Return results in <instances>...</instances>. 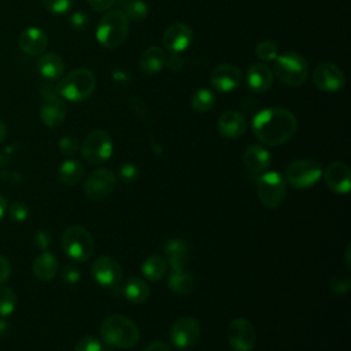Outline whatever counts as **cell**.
Returning <instances> with one entry per match:
<instances>
[{
  "mask_svg": "<svg viewBox=\"0 0 351 351\" xmlns=\"http://www.w3.org/2000/svg\"><path fill=\"white\" fill-rule=\"evenodd\" d=\"M298 130L296 117L287 108L269 107L252 118L254 136L266 145H281Z\"/></svg>",
  "mask_w": 351,
  "mask_h": 351,
  "instance_id": "cell-1",
  "label": "cell"
},
{
  "mask_svg": "<svg viewBox=\"0 0 351 351\" xmlns=\"http://www.w3.org/2000/svg\"><path fill=\"white\" fill-rule=\"evenodd\" d=\"M101 339L118 348H132L140 340V330L137 325L125 315L112 314L108 315L100 325Z\"/></svg>",
  "mask_w": 351,
  "mask_h": 351,
  "instance_id": "cell-2",
  "label": "cell"
},
{
  "mask_svg": "<svg viewBox=\"0 0 351 351\" xmlns=\"http://www.w3.org/2000/svg\"><path fill=\"white\" fill-rule=\"evenodd\" d=\"M130 21L121 10L108 11L101 16L96 27V38L104 48L114 49L125 43L129 34Z\"/></svg>",
  "mask_w": 351,
  "mask_h": 351,
  "instance_id": "cell-3",
  "label": "cell"
},
{
  "mask_svg": "<svg viewBox=\"0 0 351 351\" xmlns=\"http://www.w3.org/2000/svg\"><path fill=\"white\" fill-rule=\"evenodd\" d=\"M96 88V77L88 69H75L66 74L56 86L59 95L69 101H84L92 96Z\"/></svg>",
  "mask_w": 351,
  "mask_h": 351,
  "instance_id": "cell-4",
  "label": "cell"
},
{
  "mask_svg": "<svg viewBox=\"0 0 351 351\" xmlns=\"http://www.w3.org/2000/svg\"><path fill=\"white\" fill-rule=\"evenodd\" d=\"M273 74L285 85L296 88L304 84L308 74L307 60L298 52H284L274 59Z\"/></svg>",
  "mask_w": 351,
  "mask_h": 351,
  "instance_id": "cell-5",
  "label": "cell"
},
{
  "mask_svg": "<svg viewBox=\"0 0 351 351\" xmlns=\"http://www.w3.org/2000/svg\"><path fill=\"white\" fill-rule=\"evenodd\" d=\"M62 247L70 259L75 262H85L95 251V241L85 228L73 225L63 232Z\"/></svg>",
  "mask_w": 351,
  "mask_h": 351,
  "instance_id": "cell-6",
  "label": "cell"
},
{
  "mask_svg": "<svg viewBox=\"0 0 351 351\" xmlns=\"http://www.w3.org/2000/svg\"><path fill=\"white\" fill-rule=\"evenodd\" d=\"M322 176V165L315 159H298L288 165L285 178L296 189L313 186Z\"/></svg>",
  "mask_w": 351,
  "mask_h": 351,
  "instance_id": "cell-7",
  "label": "cell"
},
{
  "mask_svg": "<svg viewBox=\"0 0 351 351\" xmlns=\"http://www.w3.org/2000/svg\"><path fill=\"white\" fill-rule=\"evenodd\" d=\"M80 149L88 163L99 165L112 155V138L106 130L95 129L86 134Z\"/></svg>",
  "mask_w": 351,
  "mask_h": 351,
  "instance_id": "cell-8",
  "label": "cell"
},
{
  "mask_svg": "<svg viewBox=\"0 0 351 351\" xmlns=\"http://www.w3.org/2000/svg\"><path fill=\"white\" fill-rule=\"evenodd\" d=\"M41 106H40V118L44 125L48 128L59 126L66 118V106L59 95L58 89L52 85H43L40 89Z\"/></svg>",
  "mask_w": 351,
  "mask_h": 351,
  "instance_id": "cell-9",
  "label": "cell"
},
{
  "mask_svg": "<svg viewBox=\"0 0 351 351\" xmlns=\"http://www.w3.org/2000/svg\"><path fill=\"white\" fill-rule=\"evenodd\" d=\"M256 189L261 203L267 208L278 207L287 195L284 177L277 171L263 173L258 178Z\"/></svg>",
  "mask_w": 351,
  "mask_h": 351,
  "instance_id": "cell-10",
  "label": "cell"
},
{
  "mask_svg": "<svg viewBox=\"0 0 351 351\" xmlns=\"http://www.w3.org/2000/svg\"><path fill=\"white\" fill-rule=\"evenodd\" d=\"M90 273L93 280L99 285L110 291H118L119 288H122V269L119 263L111 256H99L92 263Z\"/></svg>",
  "mask_w": 351,
  "mask_h": 351,
  "instance_id": "cell-11",
  "label": "cell"
},
{
  "mask_svg": "<svg viewBox=\"0 0 351 351\" xmlns=\"http://www.w3.org/2000/svg\"><path fill=\"white\" fill-rule=\"evenodd\" d=\"M228 341L234 351H251L255 346L256 332L247 318H234L228 325Z\"/></svg>",
  "mask_w": 351,
  "mask_h": 351,
  "instance_id": "cell-12",
  "label": "cell"
},
{
  "mask_svg": "<svg viewBox=\"0 0 351 351\" xmlns=\"http://www.w3.org/2000/svg\"><path fill=\"white\" fill-rule=\"evenodd\" d=\"M117 178L110 169L93 170L84 184L85 195L95 202L106 199L114 189Z\"/></svg>",
  "mask_w": 351,
  "mask_h": 351,
  "instance_id": "cell-13",
  "label": "cell"
},
{
  "mask_svg": "<svg viewBox=\"0 0 351 351\" xmlns=\"http://www.w3.org/2000/svg\"><path fill=\"white\" fill-rule=\"evenodd\" d=\"M314 85L322 92H337L344 86V73L332 62L319 63L313 73Z\"/></svg>",
  "mask_w": 351,
  "mask_h": 351,
  "instance_id": "cell-14",
  "label": "cell"
},
{
  "mask_svg": "<svg viewBox=\"0 0 351 351\" xmlns=\"http://www.w3.org/2000/svg\"><path fill=\"white\" fill-rule=\"evenodd\" d=\"M200 337V325L195 318H180L170 329V339L178 348H189L197 343Z\"/></svg>",
  "mask_w": 351,
  "mask_h": 351,
  "instance_id": "cell-15",
  "label": "cell"
},
{
  "mask_svg": "<svg viewBox=\"0 0 351 351\" xmlns=\"http://www.w3.org/2000/svg\"><path fill=\"white\" fill-rule=\"evenodd\" d=\"M193 40L192 29L185 23H173L170 25L162 37L163 47L170 53H180L185 51Z\"/></svg>",
  "mask_w": 351,
  "mask_h": 351,
  "instance_id": "cell-16",
  "label": "cell"
},
{
  "mask_svg": "<svg viewBox=\"0 0 351 351\" xmlns=\"http://www.w3.org/2000/svg\"><path fill=\"white\" fill-rule=\"evenodd\" d=\"M210 84L215 90L230 92L241 84V71L229 63L218 64L210 74Z\"/></svg>",
  "mask_w": 351,
  "mask_h": 351,
  "instance_id": "cell-17",
  "label": "cell"
},
{
  "mask_svg": "<svg viewBox=\"0 0 351 351\" xmlns=\"http://www.w3.org/2000/svg\"><path fill=\"white\" fill-rule=\"evenodd\" d=\"M325 182L328 188L337 195H347L351 188V171L343 162H333L325 170Z\"/></svg>",
  "mask_w": 351,
  "mask_h": 351,
  "instance_id": "cell-18",
  "label": "cell"
},
{
  "mask_svg": "<svg viewBox=\"0 0 351 351\" xmlns=\"http://www.w3.org/2000/svg\"><path fill=\"white\" fill-rule=\"evenodd\" d=\"M18 44L22 52H25L26 55H30V56L41 55L47 49L48 36L43 29L32 26L22 30L18 38Z\"/></svg>",
  "mask_w": 351,
  "mask_h": 351,
  "instance_id": "cell-19",
  "label": "cell"
},
{
  "mask_svg": "<svg viewBox=\"0 0 351 351\" xmlns=\"http://www.w3.org/2000/svg\"><path fill=\"white\" fill-rule=\"evenodd\" d=\"M273 81H274L273 70L263 63L251 64L247 70L248 88L255 93L267 92L271 88Z\"/></svg>",
  "mask_w": 351,
  "mask_h": 351,
  "instance_id": "cell-20",
  "label": "cell"
},
{
  "mask_svg": "<svg viewBox=\"0 0 351 351\" xmlns=\"http://www.w3.org/2000/svg\"><path fill=\"white\" fill-rule=\"evenodd\" d=\"M217 128L219 134L225 138H239L244 134L247 129V122L241 112L229 110L218 118Z\"/></svg>",
  "mask_w": 351,
  "mask_h": 351,
  "instance_id": "cell-21",
  "label": "cell"
},
{
  "mask_svg": "<svg viewBox=\"0 0 351 351\" xmlns=\"http://www.w3.org/2000/svg\"><path fill=\"white\" fill-rule=\"evenodd\" d=\"M37 71L43 78L48 81H56L63 77L64 62L55 52L43 53L37 62Z\"/></svg>",
  "mask_w": 351,
  "mask_h": 351,
  "instance_id": "cell-22",
  "label": "cell"
},
{
  "mask_svg": "<svg viewBox=\"0 0 351 351\" xmlns=\"http://www.w3.org/2000/svg\"><path fill=\"white\" fill-rule=\"evenodd\" d=\"M166 59L167 55L163 48L149 47L141 53L138 59V67L144 74L152 75L159 73L166 66Z\"/></svg>",
  "mask_w": 351,
  "mask_h": 351,
  "instance_id": "cell-23",
  "label": "cell"
},
{
  "mask_svg": "<svg viewBox=\"0 0 351 351\" xmlns=\"http://www.w3.org/2000/svg\"><path fill=\"white\" fill-rule=\"evenodd\" d=\"M270 154L261 145H248L243 152V162L251 173H263L270 166Z\"/></svg>",
  "mask_w": 351,
  "mask_h": 351,
  "instance_id": "cell-24",
  "label": "cell"
},
{
  "mask_svg": "<svg viewBox=\"0 0 351 351\" xmlns=\"http://www.w3.org/2000/svg\"><path fill=\"white\" fill-rule=\"evenodd\" d=\"M165 254L173 270L184 269L189 258V247L182 239H170L165 244Z\"/></svg>",
  "mask_w": 351,
  "mask_h": 351,
  "instance_id": "cell-25",
  "label": "cell"
},
{
  "mask_svg": "<svg viewBox=\"0 0 351 351\" xmlns=\"http://www.w3.org/2000/svg\"><path fill=\"white\" fill-rule=\"evenodd\" d=\"M58 271V261L51 252L40 254L33 262V273L41 281H51Z\"/></svg>",
  "mask_w": 351,
  "mask_h": 351,
  "instance_id": "cell-26",
  "label": "cell"
},
{
  "mask_svg": "<svg viewBox=\"0 0 351 351\" xmlns=\"http://www.w3.org/2000/svg\"><path fill=\"white\" fill-rule=\"evenodd\" d=\"M121 291L123 292L125 298L132 303H144L149 296L148 284L138 277L128 278Z\"/></svg>",
  "mask_w": 351,
  "mask_h": 351,
  "instance_id": "cell-27",
  "label": "cell"
},
{
  "mask_svg": "<svg viewBox=\"0 0 351 351\" xmlns=\"http://www.w3.org/2000/svg\"><path fill=\"white\" fill-rule=\"evenodd\" d=\"M167 284L171 292L177 295H186L192 292L195 287V278L189 271L180 269V270H173L170 273Z\"/></svg>",
  "mask_w": 351,
  "mask_h": 351,
  "instance_id": "cell-28",
  "label": "cell"
},
{
  "mask_svg": "<svg viewBox=\"0 0 351 351\" xmlns=\"http://www.w3.org/2000/svg\"><path fill=\"white\" fill-rule=\"evenodd\" d=\"M84 173H85V169L80 160L67 159L60 165L58 177L66 185H75L82 180Z\"/></svg>",
  "mask_w": 351,
  "mask_h": 351,
  "instance_id": "cell-29",
  "label": "cell"
},
{
  "mask_svg": "<svg viewBox=\"0 0 351 351\" xmlns=\"http://www.w3.org/2000/svg\"><path fill=\"white\" fill-rule=\"evenodd\" d=\"M141 271L144 277L149 281H159L166 271V261L162 255L154 254L145 258L141 265Z\"/></svg>",
  "mask_w": 351,
  "mask_h": 351,
  "instance_id": "cell-30",
  "label": "cell"
},
{
  "mask_svg": "<svg viewBox=\"0 0 351 351\" xmlns=\"http://www.w3.org/2000/svg\"><path fill=\"white\" fill-rule=\"evenodd\" d=\"M117 3L129 21L140 22L148 16V5L144 0H117Z\"/></svg>",
  "mask_w": 351,
  "mask_h": 351,
  "instance_id": "cell-31",
  "label": "cell"
},
{
  "mask_svg": "<svg viewBox=\"0 0 351 351\" xmlns=\"http://www.w3.org/2000/svg\"><path fill=\"white\" fill-rule=\"evenodd\" d=\"M215 104V95L207 88L197 89L191 97V106L196 112H207Z\"/></svg>",
  "mask_w": 351,
  "mask_h": 351,
  "instance_id": "cell-32",
  "label": "cell"
},
{
  "mask_svg": "<svg viewBox=\"0 0 351 351\" xmlns=\"http://www.w3.org/2000/svg\"><path fill=\"white\" fill-rule=\"evenodd\" d=\"M16 306V295L11 287L0 285V317L10 315Z\"/></svg>",
  "mask_w": 351,
  "mask_h": 351,
  "instance_id": "cell-33",
  "label": "cell"
},
{
  "mask_svg": "<svg viewBox=\"0 0 351 351\" xmlns=\"http://www.w3.org/2000/svg\"><path fill=\"white\" fill-rule=\"evenodd\" d=\"M255 53L256 56L263 60V62H271L277 58V45L276 43L270 41V40H263L261 43H258L256 48H255Z\"/></svg>",
  "mask_w": 351,
  "mask_h": 351,
  "instance_id": "cell-34",
  "label": "cell"
},
{
  "mask_svg": "<svg viewBox=\"0 0 351 351\" xmlns=\"http://www.w3.org/2000/svg\"><path fill=\"white\" fill-rule=\"evenodd\" d=\"M329 289L335 295H344L350 289V277L344 274H336L329 281Z\"/></svg>",
  "mask_w": 351,
  "mask_h": 351,
  "instance_id": "cell-35",
  "label": "cell"
},
{
  "mask_svg": "<svg viewBox=\"0 0 351 351\" xmlns=\"http://www.w3.org/2000/svg\"><path fill=\"white\" fill-rule=\"evenodd\" d=\"M74 0H44L45 8L55 15L66 14L73 7Z\"/></svg>",
  "mask_w": 351,
  "mask_h": 351,
  "instance_id": "cell-36",
  "label": "cell"
},
{
  "mask_svg": "<svg viewBox=\"0 0 351 351\" xmlns=\"http://www.w3.org/2000/svg\"><path fill=\"white\" fill-rule=\"evenodd\" d=\"M129 103H130V107L133 110V112L136 114V117L143 121V122H147L148 121V117H149V111H148V107L147 104L137 96H132L129 99Z\"/></svg>",
  "mask_w": 351,
  "mask_h": 351,
  "instance_id": "cell-37",
  "label": "cell"
},
{
  "mask_svg": "<svg viewBox=\"0 0 351 351\" xmlns=\"http://www.w3.org/2000/svg\"><path fill=\"white\" fill-rule=\"evenodd\" d=\"M74 351H103V346L96 337L85 336L75 344Z\"/></svg>",
  "mask_w": 351,
  "mask_h": 351,
  "instance_id": "cell-38",
  "label": "cell"
},
{
  "mask_svg": "<svg viewBox=\"0 0 351 351\" xmlns=\"http://www.w3.org/2000/svg\"><path fill=\"white\" fill-rule=\"evenodd\" d=\"M8 213L10 217L16 221V222H22L27 218L29 215V208L23 202H14L10 207H8Z\"/></svg>",
  "mask_w": 351,
  "mask_h": 351,
  "instance_id": "cell-39",
  "label": "cell"
},
{
  "mask_svg": "<svg viewBox=\"0 0 351 351\" xmlns=\"http://www.w3.org/2000/svg\"><path fill=\"white\" fill-rule=\"evenodd\" d=\"M59 148L64 155H73L80 149V143L74 136H64L59 140Z\"/></svg>",
  "mask_w": 351,
  "mask_h": 351,
  "instance_id": "cell-40",
  "label": "cell"
},
{
  "mask_svg": "<svg viewBox=\"0 0 351 351\" xmlns=\"http://www.w3.org/2000/svg\"><path fill=\"white\" fill-rule=\"evenodd\" d=\"M119 176L125 182H133L138 177V169L133 163H123L119 167Z\"/></svg>",
  "mask_w": 351,
  "mask_h": 351,
  "instance_id": "cell-41",
  "label": "cell"
},
{
  "mask_svg": "<svg viewBox=\"0 0 351 351\" xmlns=\"http://www.w3.org/2000/svg\"><path fill=\"white\" fill-rule=\"evenodd\" d=\"M70 25L74 30H85L89 26V16L81 11H77L70 16Z\"/></svg>",
  "mask_w": 351,
  "mask_h": 351,
  "instance_id": "cell-42",
  "label": "cell"
},
{
  "mask_svg": "<svg viewBox=\"0 0 351 351\" xmlns=\"http://www.w3.org/2000/svg\"><path fill=\"white\" fill-rule=\"evenodd\" d=\"M80 277H81L80 270L73 265H66L62 269V278L67 284H77L80 281Z\"/></svg>",
  "mask_w": 351,
  "mask_h": 351,
  "instance_id": "cell-43",
  "label": "cell"
},
{
  "mask_svg": "<svg viewBox=\"0 0 351 351\" xmlns=\"http://www.w3.org/2000/svg\"><path fill=\"white\" fill-rule=\"evenodd\" d=\"M34 243L40 250H45L51 244V234L47 230H38L34 236Z\"/></svg>",
  "mask_w": 351,
  "mask_h": 351,
  "instance_id": "cell-44",
  "label": "cell"
},
{
  "mask_svg": "<svg viewBox=\"0 0 351 351\" xmlns=\"http://www.w3.org/2000/svg\"><path fill=\"white\" fill-rule=\"evenodd\" d=\"M86 1L93 11H99V12L110 10V7L115 3V0H86Z\"/></svg>",
  "mask_w": 351,
  "mask_h": 351,
  "instance_id": "cell-45",
  "label": "cell"
},
{
  "mask_svg": "<svg viewBox=\"0 0 351 351\" xmlns=\"http://www.w3.org/2000/svg\"><path fill=\"white\" fill-rule=\"evenodd\" d=\"M10 274H11V265L5 256L0 255V285L10 277Z\"/></svg>",
  "mask_w": 351,
  "mask_h": 351,
  "instance_id": "cell-46",
  "label": "cell"
},
{
  "mask_svg": "<svg viewBox=\"0 0 351 351\" xmlns=\"http://www.w3.org/2000/svg\"><path fill=\"white\" fill-rule=\"evenodd\" d=\"M184 64V59L180 56V53H170L166 59V66L170 70H180Z\"/></svg>",
  "mask_w": 351,
  "mask_h": 351,
  "instance_id": "cell-47",
  "label": "cell"
},
{
  "mask_svg": "<svg viewBox=\"0 0 351 351\" xmlns=\"http://www.w3.org/2000/svg\"><path fill=\"white\" fill-rule=\"evenodd\" d=\"M144 351H171V348L165 343V341H160V340H156V341H151L145 346Z\"/></svg>",
  "mask_w": 351,
  "mask_h": 351,
  "instance_id": "cell-48",
  "label": "cell"
},
{
  "mask_svg": "<svg viewBox=\"0 0 351 351\" xmlns=\"http://www.w3.org/2000/svg\"><path fill=\"white\" fill-rule=\"evenodd\" d=\"M351 245L350 244H347V248H346V254H344V262H346V266L347 267H350V265H351Z\"/></svg>",
  "mask_w": 351,
  "mask_h": 351,
  "instance_id": "cell-49",
  "label": "cell"
},
{
  "mask_svg": "<svg viewBox=\"0 0 351 351\" xmlns=\"http://www.w3.org/2000/svg\"><path fill=\"white\" fill-rule=\"evenodd\" d=\"M7 137V126L3 121H0V143Z\"/></svg>",
  "mask_w": 351,
  "mask_h": 351,
  "instance_id": "cell-50",
  "label": "cell"
},
{
  "mask_svg": "<svg viewBox=\"0 0 351 351\" xmlns=\"http://www.w3.org/2000/svg\"><path fill=\"white\" fill-rule=\"evenodd\" d=\"M5 211H7V202H5V199L0 195V218L5 214Z\"/></svg>",
  "mask_w": 351,
  "mask_h": 351,
  "instance_id": "cell-51",
  "label": "cell"
}]
</instances>
